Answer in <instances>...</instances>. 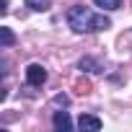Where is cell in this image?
Here are the masks:
<instances>
[{"label":"cell","instance_id":"obj_1","mask_svg":"<svg viewBox=\"0 0 132 132\" xmlns=\"http://www.w3.org/2000/svg\"><path fill=\"white\" fill-rule=\"evenodd\" d=\"M68 26L75 31V34H96V31H106L111 26L109 16L104 13H93L91 8H83V5H73L68 11Z\"/></svg>","mask_w":132,"mask_h":132},{"label":"cell","instance_id":"obj_2","mask_svg":"<svg viewBox=\"0 0 132 132\" xmlns=\"http://www.w3.org/2000/svg\"><path fill=\"white\" fill-rule=\"evenodd\" d=\"M26 83H29L31 88H42V86L47 83V70L42 68L39 62H31L29 68H26Z\"/></svg>","mask_w":132,"mask_h":132},{"label":"cell","instance_id":"obj_3","mask_svg":"<svg viewBox=\"0 0 132 132\" xmlns=\"http://www.w3.org/2000/svg\"><path fill=\"white\" fill-rule=\"evenodd\" d=\"M104 127V122L98 119V117H93V114H80L78 117V129H91V132H96V129H101Z\"/></svg>","mask_w":132,"mask_h":132},{"label":"cell","instance_id":"obj_4","mask_svg":"<svg viewBox=\"0 0 132 132\" xmlns=\"http://www.w3.org/2000/svg\"><path fill=\"white\" fill-rule=\"evenodd\" d=\"M52 124H54V129H73V127H78V124H73V119H70V114L68 111H54V117H52Z\"/></svg>","mask_w":132,"mask_h":132},{"label":"cell","instance_id":"obj_5","mask_svg":"<svg viewBox=\"0 0 132 132\" xmlns=\"http://www.w3.org/2000/svg\"><path fill=\"white\" fill-rule=\"evenodd\" d=\"M78 70H86V73H101V65L93 60V57H83L78 62Z\"/></svg>","mask_w":132,"mask_h":132},{"label":"cell","instance_id":"obj_6","mask_svg":"<svg viewBox=\"0 0 132 132\" xmlns=\"http://www.w3.org/2000/svg\"><path fill=\"white\" fill-rule=\"evenodd\" d=\"M13 42H16V34H13L8 26H3V29H0V44H3V49L13 47Z\"/></svg>","mask_w":132,"mask_h":132},{"label":"cell","instance_id":"obj_7","mask_svg":"<svg viewBox=\"0 0 132 132\" xmlns=\"http://www.w3.org/2000/svg\"><path fill=\"white\" fill-rule=\"evenodd\" d=\"M49 5H52V0H26V8H31V11H36V13L49 11Z\"/></svg>","mask_w":132,"mask_h":132},{"label":"cell","instance_id":"obj_8","mask_svg":"<svg viewBox=\"0 0 132 132\" xmlns=\"http://www.w3.org/2000/svg\"><path fill=\"white\" fill-rule=\"evenodd\" d=\"M93 3H96L98 8H104V11H117V8L122 5V0H93Z\"/></svg>","mask_w":132,"mask_h":132},{"label":"cell","instance_id":"obj_9","mask_svg":"<svg viewBox=\"0 0 132 132\" xmlns=\"http://www.w3.org/2000/svg\"><path fill=\"white\" fill-rule=\"evenodd\" d=\"M52 104H54V106H60V109H68V104H70V98L65 96V93H57V96L52 98Z\"/></svg>","mask_w":132,"mask_h":132},{"label":"cell","instance_id":"obj_10","mask_svg":"<svg viewBox=\"0 0 132 132\" xmlns=\"http://www.w3.org/2000/svg\"><path fill=\"white\" fill-rule=\"evenodd\" d=\"M0 13H8V0H0Z\"/></svg>","mask_w":132,"mask_h":132}]
</instances>
